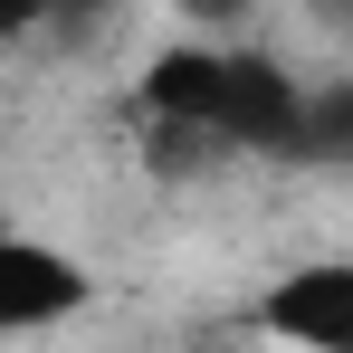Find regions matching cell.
<instances>
[{"mask_svg":"<svg viewBox=\"0 0 353 353\" xmlns=\"http://www.w3.org/2000/svg\"><path fill=\"white\" fill-rule=\"evenodd\" d=\"M287 163H315V172H344L353 163V77H315V86H305V115H296V153Z\"/></svg>","mask_w":353,"mask_h":353,"instance_id":"cell-5","label":"cell"},{"mask_svg":"<svg viewBox=\"0 0 353 353\" xmlns=\"http://www.w3.org/2000/svg\"><path fill=\"white\" fill-rule=\"evenodd\" d=\"M296 115H305V77H287L268 48H220L210 143H230V153H296Z\"/></svg>","mask_w":353,"mask_h":353,"instance_id":"cell-1","label":"cell"},{"mask_svg":"<svg viewBox=\"0 0 353 353\" xmlns=\"http://www.w3.org/2000/svg\"><path fill=\"white\" fill-rule=\"evenodd\" d=\"M29 19H39V10H19V0H0V39H19Z\"/></svg>","mask_w":353,"mask_h":353,"instance_id":"cell-6","label":"cell"},{"mask_svg":"<svg viewBox=\"0 0 353 353\" xmlns=\"http://www.w3.org/2000/svg\"><path fill=\"white\" fill-rule=\"evenodd\" d=\"M210 96H220V48H163L143 67V115L153 124L210 134Z\"/></svg>","mask_w":353,"mask_h":353,"instance_id":"cell-4","label":"cell"},{"mask_svg":"<svg viewBox=\"0 0 353 353\" xmlns=\"http://www.w3.org/2000/svg\"><path fill=\"white\" fill-rule=\"evenodd\" d=\"M86 296H96V277H86L67 248L0 230V344H10V334H48V325H67Z\"/></svg>","mask_w":353,"mask_h":353,"instance_id":"cell-3","label":"cell"},{"mask_svg":"<svg viewBox=\"0 0 353 353\" xmlns=\"http://www.w3.org/2000/svg\"><path fill=\"white\" fill-rule=\"evenodd\" d=\"M258 334L287 353H353V258H305L258 296Z\"/></svg>","mask_w":353,"mask_h":353,"instance_id":"cell-2","label":"cell"}]
</instances>
